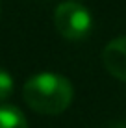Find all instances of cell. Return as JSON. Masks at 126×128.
Masks as SVG:
<instances>
[{"label":"cell","instance_id":"8992f818","mask_svg":"<svg viewBox=\"0 0 126 128\" xmlns=\"http://www.w3.org/2000/svg\"><path fill=\"white\" fill-rule=\"evenodd\" d=\"M111 128H126V124H117V126H111Z\"/></svg>","mask_w":126,"mask_h":128},{"label":"cell","instance_id":"277c9868","mask_svg":"<svg viewBox=\"0 0 126 128\" xmlns=\"http://www.w3.org/2000/svg\"><path fill=\"white\" fill-rule=\"evenodd\" d=\"M0 128H28V121L19 108L15 106H0Z\"/></svg>","mask_w":126,"mask_h":128},{"label":"cell","instance_id":"3957f363","mask_svg":"<svg viewBox=\"0 0 126 128\" xmlns=\"http://www.w3.org/2000/svg\"><path fill=\"white\" fill-rule=\"evenodd\" d=\"M102 61L111 76L126 82V37L113 39L102 52Z\"/></svg>","mask_w":126,"mask_h":128},{"label":"cell","instance_id":"7a4b0ae2","mask_svg":"<svg viewBox=\"0 0 126 128\" xmlns=\"http://www.w3.org/2000/svg\"><path fill=\"white\" fill-rule=\"evenodd\" d=\"M54 26L65 39L80 41L87 37L93 26V19L87 8L76 2H63L54 11Z\"/></svg>","mask_w":126,"mask_h":128},{"label":"cell","instance_id":"6da1fadb","mask_svg":"<svg viewBox=\"0 0 126 128\" xmlns=\"http://www.w3.org/2000/svg\"><path fill=\"white\" fill-rule=\"evenodd\" d=\"M22 96L37 113L58 115L72 102V84L54 72H39L24 84Z\"/></svg>","mask_w":126,"mask_h":128},{"label":"cell","instance_id":"52a82bcc","mask_svg":"<svg viewBox=\"0 0 126 128\" xmlns=\"http://www.w3.org/2000/svg\"><path fill=\"white\" fill-rule=\"evenodd\" d=\"M0 15H2V6H0Z\"/></svg>","mask_w":126,"mask_h":128},{"label":"cell","instance_id":"5b68a950","mask_svg":"<svg viewBox=\"0 0 126 128\" xmlns=\"http://www.w3.org/2000/svg\"><path fill=\"white\" fill-rule=\"evenodd\" d=\"M13 86H15V82H13L11 74L6 69H0V102H4L11 96Z\"/></svg>","mask_w":126,"mask_h":128}]
</instances>
